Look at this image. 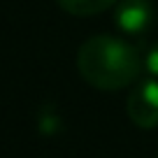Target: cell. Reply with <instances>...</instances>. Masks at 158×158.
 I'll use <instances>...</instances> for the list:
<instances>
[{
  "mask_svg": "<svg viewBox=\"0 0 158 158\" xmlns=\"http://www.w3.org/2000/svg\"><path fill=\"white\" fill-rule=\"evenodd\" d=\"M142 56L133 44L114 35H93L79 47L77 70L98 91L126 89L142 72Z\"/></svg>",
  "mask_w": 158,
  "mask_h": 158,
  "instance_id": "cell-1",
  "label": "cell"
},
{
  "mask_svg": "<svg viewBox=\"0 0 158 158\" xmlns=\"http://www.w3.org/2000/svg\"><path fill=\"white\" fill-rule=\"evenodd\" d=\"M156 21L151 0H118L114 10V23L126 35H144Z\"/></svg>",
  "mask_w": 158,
  "mask_h": 158,
  "instance_id": "cell-3",
  "label": "cell"
},
{
  "mask_svg": "<svg viewBox=\"0 0 158 158\" xmlns=\"http://www.w3.org/2000/svg\"><path fill=\"white\" fill-rule=\"evenodd\" d=\"M126 114L137 128H158V79H144L130 89Z\"/></svg>",
  "mask_w": 158,
  "mask_h": 158,
  "instance_id": "cell-2",
  "label": "cell"
},
{
  "mask_svg": "<svg viewBox=\"0 0 158 158\" xmlns=\"http://www.w3.org/2000/svg\"><path fill=\"white\" fill-rule=\"evenodd\" d=\"M63 12L72 16H95L114 7L118 0H56Z\"/></svg>",
  "mask_w": 158,
  "mask_h": 158,
  "instance_id": "cell-4",
  "label": "cell"
},
{
  "mask_svg": "<svg viewBox=\"0 0 158 158\" xmlns=\"http://www.w3.org/2000/svg\"><path fill=\"white\" fill-rule=\"evenodd\" d=\"M144 68H147V72L151 74L153 79H158V42H153V44L149 47L147 56H144Z\"/></svg>",
  "mask_w": 158,
  "mask_h": 158,
  "instance_id": "cell-5",
  "label": "cell"
}]
</instances>
